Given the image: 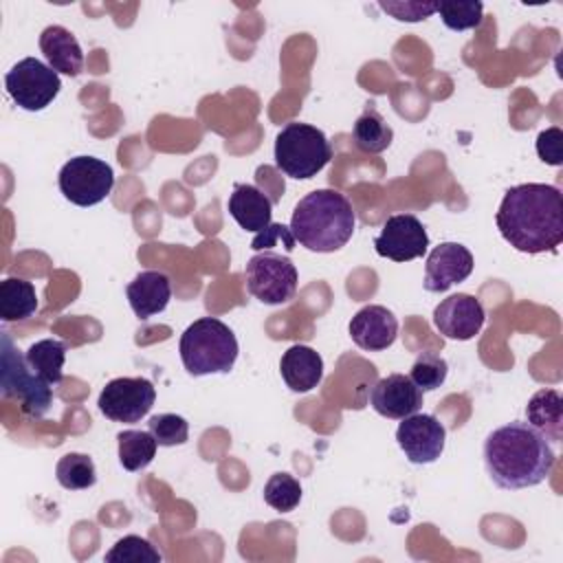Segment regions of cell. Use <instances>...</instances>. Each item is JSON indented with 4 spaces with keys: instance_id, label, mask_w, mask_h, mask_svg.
I'll return each instance as SVG.
<instances>
[{
    "instance_id": "29",
    "label": "cell",
    "mask_w": 563,
    "mask_h": 563,
    "mask_svg": "<svg viewBox=\"0 0 563 563\" xmlns=\"http://www.w3.org/2000/svg\"><path fill=\"white\" fill-rule=\"evenodd\" d=\"M438 13L444 22L446 29L451 31H466V29H477L482 24V13L484 4L479 0H468V2H440Z\"/></svg>"
},
{
    "instance_id": "3",
    "label": "cell",
    "mask_w": 563,
    "mask_h": 563,
    "mask_svg": "<svg viewBox=\"0 0 563 563\" xmlns=\"http://www.w3.org/2000/svg\"><path fill=\"white\" fill-rule=\"evenodd\" d=\"M356 213L352 202L336 189H314L292 209L290 231L295 242L312 253H334L354 233Z\"/></svg>"
},
{
    "instance_id": "34",
    "label": "cell",
    "mask_w": 563,
    "mask_h": 563,
    "mask_svg": "<svg viewBox=\"0 0 563 563\" xmlns=\"http://www.w3.org/2000/svg\"><path fill=\"white\" fill-rule=\"evenodd\" d=\"M277 240L284 242V249H286L288 253L295 249V235H292L290 227H286V224H275V222H271L264 231L255 233V238H253V242H251V249L257 251V253H260V251H268Z\"/></svg>"
},
{
    "instance_id": "18",
    "label": "cell",
    "mask_w": 563,
    "mask_h": 563,
    "mask_svg": "<svg viewBox=\"0 0 563 563\" xmlns=\"http://www.w3.org/2000/svg\"><path fill=\"white\" fill-rule=\"evenodd\" d=\"M40 51L55 73L77 77L84 70V51L77 37L62 24H51L40 33Z\"/></svg>"
},
{
    "instance_id": "33",
    "label": "cell",
    "mask_w": 563,
    "mask_h": 563,
    "mask_svg": "<svg viewBox=\"0 0 563 563\" xmlns=\"http://www.w3.org/2000/svg\"><path fill=\"white\" fill-rule=\"evenodd\" d=\"M561 147H563V132H561V128H556V125L543 130V132L537 136V154H539V158H541L543 163H548V165L559 167V165L563 163V152H561Z\"/></svg>"
},
{
    "instance_id": "24",
    "label": "cell",
    "mask_w": 563,
    "mask_h": 563,
    "mask_svg": "<svg viewBox=\"0 0 563 563\" xmlns=\"http://www.w3.org/2000/svg\"><path fill=\"white\" fill-rule=\"evenodd\" d=\"M26 363L31 365V369L42 376L46 383L57 385L62 380V367H64V358H66V343L57 341V339H42L35 341L29 350H26Z\"/></svg>"
},
{
    "instance_id": "12",
    "label": "cell",
    "mask_w": 563,
    "mask_h": 563,
    "mask_svg": "<svg viewBox=\"0 0 563 563\" xmlns=\"http://www.w3.org/2000/svg\"><path fill=\"white\" fill-rule=\"evenodd\" d=\"M446 429L431 413H411L396 429V442L411 464H431L444 451Z\"/></svg>"
},
{
    "instance_id": "26",
    "label": "cell",
    "mask_w": 563,
    "mask_h": 563,
    "mask_svg": "<svg viewBox=\"0 0 563 563\" xmlns=\"http://www.w3.org/2000/svg\"><path fill=\"white\" fill-rule=\"evenodd\" d=\"M55 477L66 490H84L95 486L97 468L92 457H88L86 453H66L55 466Z\"/></svg>"
},
{
    "instance_id": "8",
    "label": "cell",
    "mask_w": 563,
    "mask_h": 563,
    "mask_svg": "<svg viewBox=\"0 0 563 563\" xmlns=\"http://www.w3.org/2000/svg\"><path fill=\"white\" fill-rule=\"evenodd\" d=\"M4 88L15 106L40 112L59 95L62 79L59 73L37 57H24L4 75Z\"/></svg>"
},
{
    "instance_id": "5",
    "label": "cell",
    "mask_w": 563,
    "mask_h": 563,
    "mask_svg": "<svg viewBox=\"0 0 563 563\" xmlns=\"http://www.w3.org/2000/svg\"><path fill=\"white\" fill-rule=\"evenodd\" d=\"M332 158L328 136L310 123H286L275 139V165L290 178L308 180Z\"/></svg>"
},
{
    "instance_id": "28",
    "label": "cell",
    "mask_w": 563,
    "mask_h": 563,
    "mask_svg": "<svg viewBox=\"0 0 563 563\" xmlns=\"http://www.w3.org/2000/svg\"><path fill=\"white\" fill-rule=\"evenodd\" d=\"M108 563H161V552L143 537L128 534L119 539L103 556Z\"/></svg>"
},
{
    "instance_id": "14",
    "label": "cell",
    "mask_w": 563,
    "mask_h": 563,
    "mask_svg": "<svg viewBox=\"0 0 563 563\" xmlns=\"http://www.w3.org/2000/svg\"><path fill=\"white\" fill-rule=\"evenodd\" d=\"M473 273V255L464 244L442 242L438 244L424 264V290L444 292L451 286L464 282Z\"/></svg>"
},
{
    "instance_id": "15",
    "label": "cell",
    "mask_w": 563,
    "mask_h": 563,
    "mask_svg": "<svg viewBox=\"0 0 563 563\" xmlns=\"http://www.w3.org/2000/svg\"><path fill=\"white\" fill-rule=\"evenodd\" d=\"M369 405L383 418L402 420L422 407V389L405 374H389L372 385Z\"/></svg>"
},
{
    "instance_id": "4",
    "label": "cell",
    "mask_w": 563,
    "mask_h": 563,
    "mask_svg": "<svg viewBox=\"0 0 563 563\" xmlns=\"http://www.w3.org/2000/svg\"><path fill=\"white\" fill-rule=\"evenodd\" d=\"M180 361L191 376L227 374L238 358L233 330L216 317H202L187 325L178 343Z\"/></svg>"
},
{
    "instance_id": "19",
    "label": "cell",
    "mask_w": 563,
    "mask_h": 563,
    "mask_svg": "<svg viewBox=\"0 0 563 563\" xmlns=\"http://www.w3.org/2000/svg\"><path fill=\"white\" fill-rule=\"evenodd\" d=\"M279 372L288 389L306 394L314 389L323 378V358L310 345H290L279 361Z\"/></svg>"
},
{
    "instance_id": "20",
    "label": "cell",
    "mask_w": 563,
    "mask_h": 563,
    "mask_svg": "<svg viewBox=\"0 0 563 563\" xmlns=\"http://www.w3.org/2000/svg\"><path fill=\"white\" fill-rule=\"evenodd\" d=\"M227 207H229L231 218L244 231L260 233V231H264L271 224L273 200L262 189H257L255 185L235 183L233 185V194L229 196Z\"/></svg>"
},
{
    "instance_id": "17",
    "label": "cell",
    "mask_w": 563,
    "mask_h": 563,
    "mask_svg": "<svg viewBox=\"0 0 563 563\" xmlns=\"http://www.w3.org/2000/svg\"><path fill=\"white\" fill-rule=\"evenodd\" d=\"M130 308L134 314L145 321L163 312L172 299L169 277L161 271H141L125 288Z\"/></svg>"
},
{
    "instance_id": "11",
    "label": "cell",
    "mask_w": 563,
    "mask_h": 563,
    "mask_svg": "<svg viewBox=\"0 0 563 563\" xmlns=\"http://www.w3.org/2000/svg\"><path fill=\"white\" fill-rule=\"evenodd\" d=\"M374 249L380 257L409 262L427 253L429 235L413 213H396L385 220L383 231L374 238Z\"/></svg>"
},
{
    "instance_id": "16",
    "label": "cell",
    "mask_w": 563,
    "mask_h": 563,
    "mask_svg": "<svg viewBox=\"0 0 563 563\" xmlns=\"http://www.w3.org/2000/svg\"><path fill=\"white\" fill-rule=\"evenodd\" d=\"M347 330H350L352 341L361 350L380 352V350H387L396 341L398 321H396L394 312L387 310L385 306L369 303L352 317Z\"/></svg>"
},
{
    "instance_id": "21",
    "label": "cell",
    "mask_w": 563,
    "mask_h": 563,
    "mask_svg": "<svg viewBox=\"0 0 563 563\" xmlns=\"http://www.w3.org/2000/svg\"><path fill=\"white\" fill-rule=\"evenodd\" d=\"M526 420L548 442L563 438V398L556 389H539L526 405Z\"/></svg>"
},
{
    "instance_id": "13",
    "label": "cell",
    "mask_w": 563,
    "mask_h": 563,
    "mask_svg": "<svg viewBox=\"0 0 563 563\" xmlns=\"http://www.w3.org/2000/svg\"><path fill=\"white\" fill-rule=\"evenodd\" d=\"M486 321L484 306L468 292H457L442 299L433 310V328L453 341H468L479 334Z\"/></svg>"
},
{
    "instance_id": "10",
    "label": "cell",
    "mask_w": 563,
    "mask_h": 563,
    "mask_svg": "<svg viewBox=\"0 0 563 563\" xmlns=\"http://www.w3.org/2000/svg\"><path fill=\"white\" fill-rule=\"evenodd\" d=\"M156 400L154 385L143 376H119L106 383L99 394V411L112 422H141Z\"/></svg>"
},
{
    "instance_id": "31",
    "label": "cell",
    "mask_w": 563,
    "mask_h": 563,
    "mask_svg": "<svg viewBox=\"0 0 563 563\" xmlns=\"http://www.w3.org/2000/svg\"><path fill=\"white\" fill-rule=\"evenodd\" d=\"M147 431L154 435L158 446H178L189 438V424L183 416L176 413H158L147 422Z\"/></svg>"
},
{
    "instance_id": "27",
    "label": "cell",
    "mask_w": 563,
    "mask_h": 563,
    "mask_svg": "<svg viewBox=\"0 0 563 563\" xmlns=\"http://www.w3.org/2000/svg\"><path fill=\"white\" fill-rule=\"evenodd\" d=\"M264 501L277 512H290L301 501V484L290 473H273L264 484Z\"/></svg>"
},
{
    "instance_id": "22",
    "label": "cell",
    "mask_w": 563,
    "mask_h": 563,
    "mask_svg": "<svg viewBox=\"0 0 563 563\" xmlns=\"http://www.w3.org/2000/svg\"><path fill=\"white\" fill-rule=\"evenodd\" d=\"M37 310L35 286L20 277H7L0 282V319L24 321Z\"/></svg>"
},
{
    "instance_id": "2",
    "label": "cell",
    "mask_w": 563,
    "mask_h": 563,
    "mask_svg": "<svg viewBox=\"0 0 563 563\" xmlns=\"http://www.w3.org/2000/svg\"><path fill=\"white\" fill-rule=\"evenodd\" d=\"M556 462L552 444L528 422L497 427L484 440V464L495 486L519 490L541 484Z\"/></svg>"
},
{
    "instance_id": "25",
    "label": "cell",
    "mask_w": 563,
    "mask_h": 563,
    "mask_svg": "<svg viewBox=\"0 0 563 563\" xmlns=\"http://www.w3.org/2000/svg\"><path fill=\"white\" fill-rule=\"evenodd\" d=\"M119 442V462L125 471H141L152 464L156 455L158 442L150 431H139V429H125L117 435Z\"/></svg>"
},
{
    "instance_id": "1",
    "label": "cell",
    "mask_w": 563,
    "mask_h": 563,
    "mask_svg": "<svg viewBox=\"0 0 563 563\" xmlns=\"http://www.w3.org/2000/svg\"><path fill=\"white\" fill-rule=\"evenodd\" d=\"M495 224L521 253H556L563 242V196L559 187L545 183L515 185L504 194Z\"/></svg>"
},
{
    "instance_id": "9",
    "label": "cell",
    "mask_w": 563,
    "mask_h": 563,
    "mask_svg": "<svg viewBox=\"0 0 563 563\" xmlns=\"http://www.w3.org/2000/svg\"><path fill=\"white\" fill-rule=\"evenodd\" d=\"M114 187L112 167L95 156H75L59 169V191L77 207H92Z\"/></svg>"
},
{
    "instance_id": "23",
    "label": "cell",
    "mask_w": 563,
    "mask_h": 563,
    "mask_svg": "<svg viewBox=\"0 0 563 563\" xmlns=\"http://www.w3.org/2000/svg\"><path fill=\"white\" fill-rule=\"evenodd\" d=\"M352 139H354V145L361 152H365V154H380V152H385L391 145L394 130H391V125L383 119V114L374 106H367L361 112V117L354 121Z\"/></svg>"
},
{
    "instance_id": "7",
    "label": "cell",
    "mask_w": 563,
    "mask_h": 563,
    "mask_svg": "<svg viewBox=\"0 0 563 563\" xmlns=\"http://www.w3.org/2000/svg\"><path fill=\"white\" fill-rule=\"evenodd\" d=\"M249 292L266 306H279L295 297L297 290V268L290 257L260 251L255 253L244 268Z\"/></svg>"
},
{
    "instance_id": "30",
    "label": "cell",
    "mask_w": 563,
    "mask_h": 563,
    "mask_svg": "<svg viewBox=\"0 0 563 563\" xmlns=\"http://www.w3.org/2000/svg\"><path fill=\"white\" fill-rule=\"evenodd\" d=\"M446 374H449V365H446V361L442 356H438L433 352H422L413 361L409 378L422 391H431V389H438L446 380Z\"/></svg>"
},
{
    "instance_id": "6",
    "label": "cell",
    "mask_w": 563,
    "mask_h": 563,
    "mask_svg": "<svg viewBox=\"0 0 563 563\" xmlns=\"http://www.w3.org/2000/svg\"><path fill=\"white\" fill-rule=\"evenodd\" d=\"M0 391L4 398H18L29 418H42L53 402L51 383L31 369L9 332H0Z\"/></svg>"
},
{
    "instance_id": "32",
    "label": "cell",
    "mask_w": 563,
    "mask_h": 563,
    "mask_svg": "<svg viewBox=\"0 0 563 563\" xmlns=\"http://www.w3.org/2000/svg\"><path fill=\"white\" fill-rule=\"evenodd\" d=\"M380 9L400 22H420L438 11L433 2H380Z\"/></svg>"
}]
</instances>
